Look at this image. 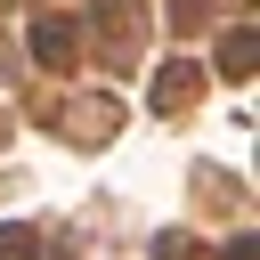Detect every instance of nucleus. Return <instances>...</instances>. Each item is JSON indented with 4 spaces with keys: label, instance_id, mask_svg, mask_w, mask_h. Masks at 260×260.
Here are the masks:
<instances>
[{
    "label": "nucleus",
    "instance_id": "1",
    "mask_svg": "<svg viewBox=\"0 0 260 260\" xmlns=\"http://www.w3.org/2000/svg\"><path fill=\"white\" fill-rule=\"evenodd\" d=\"M57 130H73V146H106V130H114V98H73V106L57 114Z\"/></svg>",
    "mask_w": 260,
    "mask_h": 260
},
{
    "label": "nucleus",
    "instance_id": "5",
    "mask_svg": "<svg viewBox=\"0 0 260 260\" xmlns=\"http://www.w3.org/2000/svg\"><path fill=\"white\" fill-rule=\"evenodd\" d=\"M187 98H195V65H171V73L154 81V106L171 114V106H187Z\"/></svg>",
    "mask_w": 260,
    "mask_h": 260
},
{
    "label": "nucleus",
    "instance_id": "7",
    "mask_svg": "<svg viewBox=\"0 0 260 260\" xmlns=\"http://www.w3.org/2000/svg\"><path fill=\"white\" fill-rule=\"evenodd\" d=\"M154 260H187V236H162V244H154Z\"/></svg>",
    "mask_w": 260,
    "mask_h": 260
},
{
    "label": "nucleus",
    "instance_id": "3",
    "mask_svg": "<svg viewBox=\"0 0 260 260\" xmlns=\"http://www.w3.org/2000/svg\"><path fill=\"white\" fill-rule=\"evenodd\" d=\"M252 57H260V32H252V24H236V32L219 41V73H228V81H244V73H252Z\"/></svg>",
    "mask_w": 260,
    "mask_h": 260
},
{
    "label": "nucleus",
    "instance_id": "6",
    "mask_svg": "<svg viewBox=\"0 0 260 260\" xmlns=\"http://www.w3.org/2000/svg\"><path fill=\"white\" fill-rule=\"evenodd\" d=\"M0 260H41V244H32V228H16V219H8V228H0Z\"/></svg>",
    "mask_w": 260,
    "mask_h": 260
},
{
    "label": "nucleus",
    "instance_id": "2",
    "mask_svg": "<svg viewBox=\"0 0 260 260\" xmlns=\"http://www.w3.org/2000/svg\"><path fill=\"white\" fill-rule=\"evenodd\" d=\"M32 57H41V65H65V57H73V24H65V16H41V24H32Z\"/></svg>",
    "mask_w": 260,
    "mask_h": 260
},
{
    "label": "nucleus",
    "instance_id": "8",
    "mask_svg": "<svg viewBox=\"0 0 260 260\" xmlns=\"http://www.w3.org/2000/svg\"><path fill=\"white\" fill-rule=\"evenodd\" d=\"M228 260H260V236H236V244H228Z\"/></svg>",
    "mask_w": 260,
    "mask_h": 260
},
{
    "label": "nucleus",
    "instance_id": "4",
    "mask_svg": "<svg viewBox=\"0 0 260 260\" xmlns=\"http://www.w3.org/2000/svg\"><path fill=\"white\" fill-rule=\"evenodd\" d=\"M98 24H106V41H114V49H130V41H138V8H130V0H98Z\"/></svg>",
    "mask_w": 260,
    "mask_h": 260
}]
</instances>
